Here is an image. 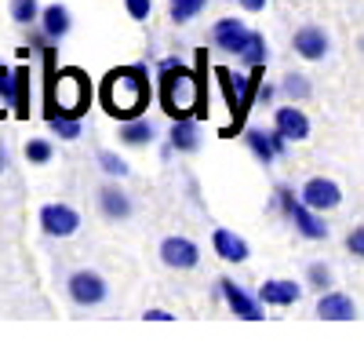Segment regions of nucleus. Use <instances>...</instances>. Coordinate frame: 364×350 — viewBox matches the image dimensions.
<instances>
[{
	"instance_id": "obj_1",
	"label": "nucleus",
	"mask_w": 364,
	"mask_h": 350,
	"mask_svg": "<svg viewBox=\"0 0 364 350\" xmlns=\"http://www.w3.org/2000/svg\"><path fill=\"white\" fill-rule=\"evenodd\" d=\"M99 102L109 117H117V121H135L149 102V73H146V66L109 70L102 88H99Z\"/></svg>"
},
{
	"instance_id": "obj_2",
	"label": "nucleus",
	"mask_w": 364,
	"mask_h": 350,
	"mask_svg": "<svg viewBox=\"0 0 364 350\" xmlns=\"http://www.w3.org/2000/svg\"><path fill=\"white\" fill-rule=\"evenodd\" d=\"M161 106L171 121H186L200 110V80L190 73L178 58H164L161 63Z\"/></svg>"
},
{
	"instance_id": "obj_3",
	"label": "nucleus",
	"mask_w": 364,
	"mask_h": 350,
	"mask_svg": "<svg viewBox=\"0 0 364 350\" xmlns=\"http://www.w3.org/2000/svg\"><path fill=\"white\" fill-rule=\"evenodd\" d=\"M91 99V84L80 70H55L48 77V102L44 117H80Z\"/></svg>"
},
{
	"instance_id": "obj_4",
	"label": "nucleus",
	"mask_w": 364,
	"mask_h": 350,
	"mask_svg": "<svg viewBox=\"0 0 364 350\" xmlns=\"http://www.w3.org/2000/svg\"><path fill=\"white\" fill-rule=\"evenodd\" d=\"M299 201H302V204H310L314 212H331V208H339L343 190H339V183L324 179V175H314V179H306V183H302V190H299Z\"/></svg>"
},
{
	"instance_id": "obj_5",
	"label": "nucleus",
	"mask_w": 364,
	"mask_h": 350,
	"mask_svg": "<svg viewBox=\"0 0 364 350\" xmlns=\"http://www.w3.org/2000/svg\"><path fill=\"white\" fill-rule=\"evenodd\" d=\"M41 230L48 238H73L80 230V216L70 204H44L41 208Z\"/></svg>"
},
{
	"instance_id": "obj_6",
	"label": "nucleus",
	"mask_w": 364,
	"mask_h": 350,
	"mask_svg": "<svg viewBox=\"0 0 364 350\" xmlns=\"http://www.w3.org/2000/svg\"><path fill=\"white\" fill-rule=\"evenodd\" d=\"M219 292H223V299H226V307L237 314V317H245V321H262V299L259 296H248L245 288H240L233 277H223L219 281Z\"/></svg>"
},
{
	"instance_id": "obj_7",
	"label": "nucleus",
	"mask_w": 364,
	"mask_h": 350,
	"mask_svg": "<svg viewBox=\"0 0 364 350\" xmlns=\"http://www.w3.org/2000/svg\"><path fill=\"white\" fill-rule=\"evenodd\" d=\"M66 288H70V299L77 307H99L106 299V281L95 270H77Z\"/></svg>"
},
{
	"instance_id": "obj_8",
	"label": "nucleus",
	"mask_w": 364,
	"mask_h": 350,
	"mask_svg": "<svg viewBox=\"0 0 364 350\" xmlns=\"http://www.w3.org/2000/svg\"><path fill=\"white\" fill-rule=\"evenodd\" d=\"M161 262L168 270H193L200 262V248L190 238H164L161 241Z\"/></svg>"
},
{
	"instance_id": "obj_9",
	"label": "nucleus",
	"mask_w": 364,
	"mask_h": 350,
	"mask_svg": "<svg viewBox=\"0 0 364 350\" xmlns=\"http://www.w3.org/2000/svg\"><path fill=\"white\" fill-rule=\"evenodd\" d=\"M245 142H248V150L262 161V164H269V161H277L284 150H288V139L273 128V132H262V128H248L245 132Z\"/></svg>"
},
{
	"instance_id": "obj_10",
	"label": "nucleus",
	"mask_w": 364,
	"mask_h": 350,
	"mask_svg": "<svg viewBox=\"0 0 364 350\" xmlns=\"http://www.w3.org/2000/svg\"><path fill=\"white\" fill-rule=\"evenodd\" d=\"M273 128H277L288 142H302L310 135V117L299 106H281L277 113H273Z\"/></svg>"
},
{
	"instance_id": "obj_11",
	"label": "nucleus",
	"mask_w": 364,
	"mask_h": 350,
	"mask_svg": "<svg viewBox=\"0 0 364 350\" xmlns=\"http://www.w3.org/2000/svg\"><path fill=\"white\" fill-rule=\"evenodd\" d=\"M288 219L295 223V230H299L306 241H324V238H328V223L321 219V212L310 208V204L295 201V204H291V212H288Z\"/></svg>"
},
{
	"instance_id": "obj_12",
	"label": "nucleus",
	"mask_w": 364,
	"mask_h": 350,
	"mask_svg": "<svg viewBox=\"0 0 364 350\" xmlns=\"http://www.w3.org/2000/svg\"><path fill=\"white\" fill-rule=\"evenodd\" d=\"M299 296H302L299 281H288V277H266L259 288V299L266 307H291V303H299Z\"/></svg>"
},
{
	"instance_id": "obj_13",
	"label": "nucleus",
	"mask_w": 364,
	"mask_h": 350,
	"mask_svg": "<svg viewBox=\"0 0 364 350\" xmlns=\"http://www.w3.org/2000/svg\"><path fill=\"white\" fill-rule=\"evenodd\" d=\"M291 48H295L302 58L317 63V58H324V55H328V33H324L321 26H302V29H295Z\"/></svg>"
},
{
	"instance_id": "obj_14",
	"label": "nucleus",
	"mask_w": 364,
	"mask_h": 350,
	"mask_svg": "<svg viewBox=\"0 0 364 350\" xmlns=\"http://www.w3.org/2000/svg\"><path fill=\"white\" fill-rule=\"evenodd\" d=\"M248 33H252V29L240 18H219L215 26H211V41H215L223 51H230V55L240 51V44L248 41Z\"/></svg>"
},
{
	"instance_id": "obj_15",
	"label": "nucleus",
	"mask_w": 364,
	"mask_h": 350,
	"mask_svg": "<svg viewBox=\"0 0 364 350\" xmlns=\"http://www.w3.org/2000/svg\"><path fill=\"white\" fill-rule=\"evenodd\" d=\"M317 317H324V321H353L357 303L346 296V292H324V296L317 299Z\"/></svg>"
},
{
	"instance_id": "obj_16",
	"label": "nucleus",
	"mask_w": 364,
	"mask_h": 350,
	"mask_svg": "<svg viewBox=\"0 0 364 350\" xmlns=\"http://www.w3.org/2000/svg\"><path fill=\"white\" fill-rule=\"evenodd\" d=\"M211 245H215V255L226 259V262H245V259L252 255L248 241H245V238H237V233L226 230V226H219L215 233H211Z\"/></svg>"
},
{
	"instance_id": "obj_17",
	"label": "nucleus",
	"mask_w": 364,
	"mask_h": 350,
	"mask_svg": "<svg viewBox=\"0 0 364 350\" xmlns=\"http://www.w3.org/2000/svg\"><path fill=\"white\" fill-rule=\"evenodd\" d=\"M70 26H73V15L66 11V4H48L41 11V33L48 41H63L70 33Z\"/></svg>"
},
{
	"instance_id": "obj_18",
	"label": "nucleus",
	"mask_w": 364,
	"mask_h": 350,
	"mask_svg": "<svg viewBox=\"0 0 364 350\" xmlns=\"http://www.w3.org/2000/svg\"><path fill=\"white\" fill-rule=\"evenodd\" d=\"M99 208L106 219H128L132 216V197L120 186H102L99 190Z\"/></svg>"
},
{
	"instance_id": "obj_19",
	"label": "nucleus",
	"mask_w": 364,
	"mask_h": 350,
	"mask_svg": "<svg viewBox=\"0 0 364 350\" xmlns=\"http://www.w3.org/2000/svg\"><path fill=\"white\" fill-rule=\"evenodd\" d=\"M171 150H178V154H193L197 146H200V139H197V128H193V121L186 117V121H175V128H171Z\"/></svg>"
},
{
	"instance_id": "obj_20",
	"label": "nucleus",
	"mask_w": 364,
	"mask_h": 350,
	"mask_svg": "<svg viewBox=\"0 0 364 350\" xmlns=\"http://www.w3.org/2000/svg\"><path fill=\"white\" fill-rule=\"evenodd\" d=\"M120 142H128V146L154 142V124L142 121V117H135V121H124V124H120Z\"/></svg>"
},
{
	"instance_id": "obj_21",
	"label": "nucleus",
	"mask_w": 364,
	"mask_h": 350,
	"mask_svg": "<svg viewBox=\"0 0 364 350\" xmlns=\"http://www.w3.org/2000/svg\"><path fill=\"white\" fill-rule=\"evenodd\" d=\"M237 55H240V63H248V66H262V63H266V37L252 29L248 41L240 44V51H237Z\"/></svg>"
},
{
	"instance_id": "obj_22",
	"label": "nucleus",
	"mask_w": 364,
	"mask_h": 350,
	"mask_svg": "<svg viewBox=\"0 0 364 350\" xmlns=\"http://www.w3.org/2000/svg\"><path fill=\"white\" fill-rule=\"evenodd\" d=\"M15 84H18L15 70L0 66V117H4L8 110H15Z\"/></svg>"
},
{
	"instance_id": "obj_23",
	"label": "nucleus",
	"mask_w": 364,
	"mask_h": 350,
	"mask_svg": "<svg viewBox=\"0 0 364 350\" xmlns=\"http://www.w3.org/2000/svg\"><path fill=\"white\" fill-rule=\"evenodd\" d=\"M204 4L208 0H168V8H171V22H190L193 15H200L204 11Z\"/></svg>"
},
{
	"instance_id": "obj_24",
	"label": "nucleus",
	"mask_w": 364,
	"mask_h": 350,
	"mask_svg": "<svg viewBox=\"0 0 364 350\" xmlns=\"http://www.w3.org/2000/svg\"><path fill=\"white\" fill-rule=\"evenodd\" d=\"M48 124H51V132L58 139H66V142L80 139V117H48Z\"/></svg>"
},
{
	"instance_id": "obj_25",
	"label": "nucleus",
	"mask_w": 364,
	"mask_h": 350,
	"mask_svg": "<svg viewBox=\"0 0 364 350\" xmlns=\"http://www.w3.org/2000/svg\"><path fill=\"white\" fill-rule=\"evenodd\" d=\"M15 77H18V84H15V113L18 117H29V70L18 66Z\"/></svg>"
},
{
	"instance_id": "obj_26",
	"label": "nucleus",
	"mask_w": 364,
	"mask_h": 350,
	"mask_svg": "<svg viewBox=\"0 0 364 350\" xmlns=\"http://www.w3.org/2000/svg\"><path fill=\"white\" fill-rule=\"evenodd\" d=\"M37 11H41V0H11V18L18 26L37 22Z\"/></svg>"
},
{
	"instance_id": "obj_27",
	"label": "nucleus",
	"mask_w": 364,
	"mask_h": 350,
	"mask_svg": "<svg viewBox=\"0 0 364 350\" xmlns=\"http://www.w3.org/2000/svg\"><path fill=\"white\" fill-rule=\"evenodd\" d=\"M99 168L109 175V179H124V175H128L124 157H117V154H109V150H99Z\"/></svg>"
},
{
	"instance_id": "obj_28",
	"label": "nucleus",
	"mask_w": 364,
	"mask_h": 350,
	"mask_svg": "<svg viewBox=\"0 0 364 350\" xmlns=\"http://www.w3.org/2000/svg\"><path fill=\"white\" fill-rule=\"evenodd\" d=\"M26 161H29V164L51 161V142H48V139H29V142H26Z\"/></svg>"
},
{
	"instance_id": "obj_29",
	"label": "nucleus",
	"mask_w": 364,
	"mask_h": 350,
	"mask_svg": "<svg viewBox=\"0 0 364 350\" xmlns=\"http://www.w3.org/2000/svg\"><path fill=\"white\" fill-rule=\"evenodd\" d=\"M284 92H288L291 99H306V95H310V80L299 77V73H288V77H284Z\"/></svg>"
},
{
	"instance_id": "obj_30",
	"label": "nucleus",
	"mask_w": 364,
	"mask_h": 350,
	"mask_svg": "<svg viewBox=\"0 0 364 350\" xmlns=\"http://www.w3.org/2000/svg\"><path fill=\"white\" fill-rule=\"evenodd\" d=\"M306 277H310V285H314V288H321V292H328V288H331V270L324 267V262H314V267L306 270Z\"/></svg>"
},
{
	"instance_id": "obj_31",
	"label": "nucleus",
	"mask_w": 364,
	"mask_h": 350,
	"mask_svg": "<svg viewBox=\"0 0 364 350\" xmlns=\"http://www.w3.org/2000/svg\"><path fill=\"white\" fill-rule=\"evenodd\" d=\"M124 8H128V15L135 22H142V18L154 15V0H124Z\"/></svg>"
},
{
	"instance_id": "obj_32",
	"label": "nucleus",
	"mask_w": 364,
	"mask_h": 350,
	"mask_svg": "<svg viewBox=\"0 0 364 350\" xmlns=\"http://www.w3.org/2000/svg\"><path fill=\"white\" fill-rule=\"evenodd\" d=\"M346 248H350V255L364 259V226H353V230L346 233Z\"/></svg>"
},
{
	"instance_id": "obj_33",
	"label": "nucleus",
	"mask_w": 364,
	"mask_h": 350,
	"mask_svg": "<svg viewBox=\"0 0 364 350\" xmlns=\"http://www.w3.org/2000/svg\"><path fill=\"white\" fill-rule=\"evenodd\" d=\"M142 317H146V321H171L175 314H171V310H154V307H149V310H146Z\"/></svg>"
},
{
	"instance_id": "obj_34",
	"label": "nucleus",
	"mask_w": 364,
	"mask_h": 350,
	"mask_svg": "<svg viewBox=\"0 0 364 350\" xmlns=\"http://www.w3.org/2000/svg\"><path fill=\"white\" fill-rule=\"evenodd\" d=\"M237 4L245 8V11H252V15H255V11H262V8H266V0H237Z\"/></svg>"
},
{
	"instance_id": "obj_35",
	"label": "nucleus",
	"mask_w": 364,
	"mask_h": 350,
	"mask_svg": "<svg viewBox=\"0 0 364 350\" xmlns=\"http://www.w3.org/2000/svg\"><path fill=\"white\" fill-rule=\"evenodd\" d=\"M8 168V150H4V142H0V171Z\"/></svg>"
}]
</instances>
